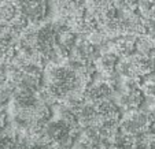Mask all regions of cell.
Segmentation results:
<instances>
[{
	"label": "cell",
	"mask_w": 155,
	"mask_h": 149,
	"mask_svg": "<svg viewBox=\"0 0 155 149\" xmlns=\"http://www.w3.org/2000/svg\"><path fill=\"white\" fill-rule=\"evenodd\" d=\"M152 127V119L150 112L136 109L126 112L120 120V130L130 138H136L144 133L150 132Z\"/></svg>",
	"instance_id": "1"
},
{
	"label": "cell",
	"mask_w": 155,
	"mask_h": 149,
	"mask_svg": "<svg viewBox=\"0 0 155 149\" xmlns=\"http://www.w3.org/2000/svg\"><path fill=\"white\" fill-rule=\"evenodd\" d=\"M18 12L29 25L44 24L48 15L50 0H14Z\"/></svg>",
	"instance_id": "2"
},
{
	"label": "cell",
	"mask_w": 155,
	"mask_h": 149,
	"mask_svg": "<svg viewBox=\"0 0 155 149\" xmlns=\"http://www.w3.org/2000/svg\"><path fill=\"white\" fill-rule=\"evenodd\" d=\"M144 94L140 89L139 81H124V89L121 90L118 97V107L126 112L140 109V105L143 104Z\"/></svg>",
	"instance_id": "3"
},
{
	"label": "cell",
	"mask_w": 155,
	"mask_h": 149,
	"mask_svg": "<svg viewBox=\"0 0 155 149\" xmlns=\"http://www.w3.org/2000/svg\"><path fill=\"white\" fill-rule=\"evenodd\" d=\"M99 27L97 21L85 11L84 7L77 10L70 18H69V29L74 33L78 38H87L92 32Z\"/></svg>",
	"instance_id": "4"
},
{
	"label": "cell",
	"mask_w": 155,
	"mask_h": 149,
	"mask_svg": "<svg viewBox=\"0 0 155 149\" xmlns=\"http://www.w3.org/2000/svg\"><path fill=\"white\" fill-rule=\"evenodd\" d=\"M68 59L81 66H92L96 60V48L87 38H77Z\"/></svg>",
	"instance_id": "5"
},
{
	"label": "cell",
	"mask_w": 155,
	"mask_h": 149,
	"mask_svg": "<svg viewBox=\"0 0 155 149\" xmlns=\"http://www.w3.org/2000/svg\"><path fill=\"white\" fill-rule=\"evenodd\" d=\"M114 88L111 86V84H108L104 79H99L96 82H91V84L87 85V88L84 89V97L85 103H89V104L96 105L97 103L103 101V100L110 99Z\"/></svg>",
	"instance_id": "6"
},
{
	"label": "cell",
	"mask_w": 155,
	"mask_h": 149,
	"mask_svg": "<svg viewBox=\"0 0 155 149\" xmlns=\"http://www.w3.org/2000/svg\"><path fill=\"white\" fill-rule=\"evenodd\" d=\"M84 8L97 21V24L117 11L111 0H84Z\"/></svg>",
	"instance_id": "7"
},
{
	"label": "cell",
	"mask_w": 155,
	"mask_h": 149,
	"mask_svg": "<svg viewBox=\"0 0 155 149\" xmlns=\"http://www.w3.org/2000/svg\"><path fill=\"white\" fill-rule=\"evenodd\" d=\"M77 114V126L80 129H85L89 126H95L99 123V115H97L96 107L89 103H82L76 108Z\"/></svg>",
	"instance_id": "8"
},
{
	"label": "cell",
	"mask_w": 155,
	"mask_h": 149,
	"mask_svg": "<svg viewBox=\"0 0 155 149\" xmlns=\"http://www.w3.org/2000/svg\"><path fill=\"white\" fill-rule=\"evenodd\" d=\"M129 59H130L135 73L140 81L144 77H148L152 73H155V56H144L139 55V53H133L129 56Z\"/></svg>",
	"instance_id": "9"
},
{
	"label": "cell",
	"mask_w": 155,
	"mask_h": 149,
	"mask_svg": "<svg viewBox=\"0 0 155 149\" xmlns=\"http://www.w3.org/2000/svg\"><path fill=\"white\" fill-rule=\"evenodd\" d=\"M118 60H120V58L115 53H113L110 49H106L103 52H100V55L95 60V70H99L103 77L111 75V74L115 73Z\"/></svg>",
	"instance_id": "10"
},
{
	"label": "cell",
	"mask_w": 155,
	"mask_h": 149,
	"mask_svg": "<svg viewBox=\"0 0 155 149\" xmlns=\"http://www.w3.org/2000/svg\"><path fill=\"white\" fill-rule=\"evenodd\" d=\"M95 107L99 115V122L100 120H107V122H120L121 120V108L111 99L103 100L97 103Z\"/></svg>",
	"instance_id": "11"
},
{
	"label": "cell",
	"mask_w": 155,
	"mask_h": 149,
	"mask_svg": "<svg viewBox=\"0 0 155 149\" xmlns=\"http://www.w3.org/2000/svg\"><path fill=\"white\" fill-rule=\"evenodd\" d=\"M135 40L136 38L130 37V36H120L113 40L111 47L108 49L113 53H115L120 59L129 58L135 53Z\"/></svg>",
	"instance_id": "12"
},
{
	"label": "cell",
	"mask_w": 155,
	"mask_h": 149,
	"mask_svg": "<svg viewBox=\"0 0 155 149\" xmlns=\"http://www.w3.org/2000/svg\"><path fill=\"white\" fill-rule=\"evenodd\" d=\"M18 51V40L7 33L0 34V60L11 62Z\"/></svg>",
	"instance_id": "13"
},
{
	"label": "cell",
	"mask_w": 155,
	"mask_h": 149,
	"mask_svg": "<svg viewBox=\"0 0 155 149\" xmlns=\"http://www.w3.org/2000/svg\"><path fill=\"white\" fill-rule=\"evenodd\" d=\"M155 52V38L148 34H141L135 40V53L144 56H154Z\"/></svg>",
	"instance_id": "14"
},
{
	"label": "cell",
	"mask_w": 155,
	"mask_h": 149,
	"mask_svg": "<svg viewBox=\"0 0 155 149\" xmlns=\"http://www.w3.org/2000/svg\"><path fill=\"white\" fill-rule=\"evenodd\" d=\"M100 149H133V138L125 135L120 130V133L108 138Z\"/></svg>",
	"instance_id": "15"
},
{
	"label": "cell",
	"mask_w": 155,
	"mask_h": 149,
	"mask_svg": "<svg viewBox=\"0 0 155 149\" xmlns=\"http://www.w3.org/2000/svg\"><path fill=\"white\" fill-rule=\"evenodd\" d=\"M17 149H54L50 144L41 140H33L26 135H22V138H18Z\"/></svg>",
	"instance_id": "16"
},
{
	"label": "cell",
	"mask_w": 155,
	"mask_h": 149,
	"mask_svg": "<svg viewBox=\"0 0 155 149\" xmlns=\"http://www.w3.org/2000/svg\"><path fill=\"white\" fill-rule=\"evenodd\" d=\"M133 149H155V133L150 130L133 138Z\"/></svg>",
	"instance_id": "17"
},
{
	"label": "cell",
	"mask_w": 155,
	"mask_h": 149,
	"mask_svg": "<svg viewBox=\"0 0 155 149\" xmlns=\"http://www.w3.org/2000/svg\"><path fill=\"white\" fill-rule=\"evenodd\" d=\"M18 137L15 134L7 132L0 133V149H17Z\"/></svg>",
	"instance_id": "18"
},
{
	"label": "cell",
	"mask_w": 155,
	"mask_h": 149,
	"mask_svg": "<svg viewBox=\"0 0 155 149\" xmlns=\"http://www.w3.org/2000/svg\"><path fill=\"white\" fill-rule=\"evenodd\" d=\"M114 6L120 10H129V11H136L137 10L139 0H111Z\"/></svg>",
	"instance_id": "19"
},
{
	"label": "cell",
	"mask_w": 155,
	"mask_h": 149,
	"mask_svg": "<svg viewBox=\"0 0 155 149\" xmlns=\"http://www.w3.org/2000/svg\"><path fill=\"white\" fill-rule=\"evenodd\" d=\"M140 89L143 92V94H147V96H151L155 99V77L140 82Z\"/></svg>",
	"instance_id": "20"
},
{
	"label": "cell",
	"mask_w": 155,
	"mask_h": 149,
	"mask_svg": "<svg viewBox=\"0 0 155 149\" xmlns=\"http://www.w3.org/2000/svg\"><path fill=\"white\" fill-rule=\"evenodd\" d=\"M71 149H100V148L97 145H95L94 142H89V141H87V140L80 137L78 140L76 141V144L73 145Z\"/></svg>",
	"instance_id": "21"
},
{
	"label": "cell",
	"mask_w": 155,
	"mask_h": 149,
	"mask_svg": "<svg viewBox=\"0 0 155 149\" xmlns=\"http://www.w3.org/2000/svg\"><path fill=\"white\" fill-rule=\"evenodd\" d=\"M150 115H151V119H152V125H155V105L152 107L151 112H150Z\"/></svg>",
	"instance_id": "22"
},
{
	"label": "cell",
	"mask_w": 155,
	"mask_h": 149,
	"mask_svg": "<svg viewBox=\"0 0 155 149\" xmlns=\"http://www.w3.org/2000/svg\"><path fill=\"white\" fill-rule=\"evenodd\" d=\"M4 125H6V122H2V120H0V133L4 130Z\"/></svg>",
	"instance_id": "23"
},
{
	"label": "cell",
	"mask_w": 155,
	"mask_h": 149,
	"mask_svg": "<svg viewBox=\"0 0 155 149\" xmlns=\"http://www.w3.org/2000/svg\"><path fill=\"white\" fill-rule=\"evenodd\" d=\"M144 2H146V3H148V4H155V0H144Z\"/></svg>",
	"instance_id": "24"
}]
</instances>
